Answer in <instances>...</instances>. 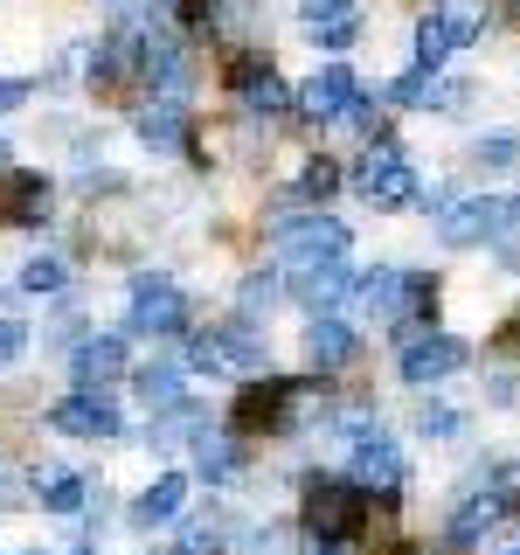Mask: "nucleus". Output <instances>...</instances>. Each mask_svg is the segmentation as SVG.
<instances>
[{
  "label": "nucleus",
  "mask_w": 520,
  "mask_h": 555,
  "mask_svg": "<svg viewBox=\"0 0 520 555\" xmlns=\"http://www.w3.org/2000/svg\"><path fill=\"white\" fill-rule=\"evenodd\" d=\"M139 69H146L160 91H187V56H181V42H173V35L139 28Z\"/></svg>",
  "instance_id": "obj_16"
},
{
  "label": "nucleus",
  "mask_w": 520,
  "mask_h": 555,
  "mask_svg": "<svg viewBox=\"0 0 520 555\" xmlns=\"http://www.w3.org/2000/svg\"><path fill=\"white\" fill-rule=\"evenodd\" d=\"M354 98H361V77H354L347 63H326L320 77L299 91V118H312V126H340Z\"/></svg>",
  "instance_id": "obj_9"
},
{
  "label": "nucleus",
  "mask_w": 520,
  "mask_h": 555,
  "mask_svg": "<svg viewBox=\"0 0 520 555\" xmlns=\"http://www.w3.org/2000/svg\"><path fill=\"white\" fill-rule=\"evenodd\" d=\"M132 132L146 139L153 153H181V146H187V118H181V104H173V98H153L146 112L132 118Z\"/></svg>",
  "instance_id": "obj_18"
},
{
  "label": "nucleus",
  "mask_w": 520,
  "mask_h": 555,
  "mask_svg": "<svg viewBox=\"0 0 520 555\" xmlns=\"http://www.w3.org/2000/svg\"><path fill=\"white\" fill-rule=\"evenodd\" d=\"M507 486H520V465H514V473H507Z\"/></svg>",
  "instance_id": "obj_42"
},
{
  "label": "nucleus",
  "mask_w": 520,
  "mask_h": 555,
  "mask_svg": "<svg viewBox=\"0 0 520 555\" xmlns=\"http://www.w3.org/2000/svg\"><path fill=\"white\" fill-rule=\"evenodd\" d=\"M181 382H187V369L181 361H153V369H139V396H146L153 410H167V403H181Z\"/></svg>",
  "instance_id": "obj_27"
},
{
  "label": "nucleus",
  "mask_w": 520,
  "mask_h": 555,
  "mask_svg": "<svg viewBox=\"0 0 520 555\" xmlns=\"http://www.w3.org/2000/svg\"><path fill=\"white\" fill-rule=\"evenodd\" d=\"M361 528H368V493H361V486H312V500H306V534L354 542Z\"/></svg>",
  "instance_id": "obj_7"
},
{
  "label": "nucleus",
  "mask_w": 520,
  "mask_h": 555,
  "mask_svg": "<svg viewBox=\"0 0 520 555\" xmlns=\"http://www.w3.org/2000/svg\"><path fill=\"white\" fill-rule=\"evenodd\" d=\"M520 222V195H485V202H451L438 216V236L451 250H472V243H493Z\"/></svg>",
  "instance_id": "obj_3"
},
{
  "label": "nucleus",
  "mask_w": 520,
  "mask_h": 555,
  "mask_svg": "<svg viewBox=\"0 0 520 555\" xmlns=\"http://www.w3.org/2000/svg\"><path fill=\"white\" fill-rule=\"evenodd\" d=\"M49 424H56L63 438H112V430H118V403L104 389H77V396H63V403L49 410Z\"/></svg>",
  "instance_id": "obj_11"
},
{
  "label": "nucleus",
  "mask_w": 520,
  "mask_h": 555,
  "mask_svg": "<svg viewBox=\"0 0 520 555\" xmlns=\"http://www.w3.org/2000/svg\"><path fill=\"white\" fill-rule=\"evenodd\" d=\"M230 83H236V104H243L250 118H277V112H291V104H299V98L285 91V77H277L264 56H243V63L230 69Z\"/></svg>",
  "instance_id": "obj_10"
},
{
  "label": "nucleus",
  "mask_w": 520,
  "mask_h": 555,
  "mask_svg": "<svg viewBox=\"0 0 520 555\" xmlns=\"http://www.w3.org/2000/svg\"><path fill=\"white\" fill-rule=\"evenodd\" d=\"M354 479L375 486V493H395V486H403V451H395V438L361 430V438H354Z\"/></svg>",
  "instance_id": "obj_12"
},
{
  "label": "nucleus",
  "mask_w": 520,
  "mask_h": 555,
  "mask_svg": "<svg viewBox=\"0 0 520 555\" xmlns=\"http://www.w3.org/2000/svg\"><path fill=\"white\" fill-rule=\"evenodd\" d=\"M451 56V35L438 28V14H424V22H416V63H430V69H438Z\"/></svg>",
  "instance_id": "obj_29"
},
{
  "label": "nucleus",
  "mask_w": 520,
  "mask_h": 555,
  "mask_svg": "<svg viewBox=\"0 0 520 555\" xmlns=\"http://www.w3.org/2000/svg\"><path fill=\"white\" fill-rule=\"evenodd\" d=\"M430 83H438V69L416 63L410 77H395V91H389V98H395V104H424V98H430Z\"/></svg>",
  "instance_id": "obj_30"
},
{
  "label": "nucleus",
  "mask_w": 520,
  "mask_h": 555,
  "mask_svg": "<svg viewBox=\"0 0 520 555\" xmlns=\"http://www.w3.org/2000/svg\"><path fill=\"white\" fill-rule=\"evenodd\" d=\"M306 555H347V542H334V534H306Z\"/></svg>",
  "instance_id": "obj_40"
},
{
  "label": "nucleus",
  "mask_w": 520,
  "mask_h": 555,
  "mask_svg": "<svg viewBox=\"0 0 520 555\" xmlns=\"http://www.w3.org/2000/svg\"><path fill=\"white\" fill-rule=\"evenodd\" d=\"M63 285H69L63 257H28L22 264V292H35V299H42V292H63Z\"/></svg>",
  "instance_id": "obj_28"
},
{
  "label": "nucleus",
  "mask_w": 520,
  "mask_h": 555,
  "mask_svg": "<svg viewBox=\"0 0 520 555\" xmlns=\"http://www.w3.org/2000/svg\"><path fill=\"white\" fill-rule=\"evenodd\" d=\"M28 91H35V83H22V77H0V112H14V104H28Z\"/></svg>",
  "instance_id": "obj_39"
},
{
  "label": "nucleus",
  "mask_w": 520,
  "mask_h": 555,
  "mask_svg": "<svg viewBox=\"0 0 520 555\" xmlns=\"http://www.w3.org/2000/svg\"><path fill=\"white\" fill-rule=\"evenodd\" d=\"M49 202H56V188H49L42 173H8V188H0V216H8V230H35V222L49 216Z\"/></svg>",
  "instance_id": "obj_13"
},
{
  "label": "nucleus",
  "mask_w": 520,
  "mask_h": 555,
  "mask_svg": "<svg viewBox=\"0 0 520 555\" xmlns=\"http://www.w3.org/2000/svg\"><path fill=\"white\" fill-rule=\"evenodd\" d=\"M0 167H8V139H0Z\"/></svg>",
  "instance_id": "obj_43"
},
{
  "label": "nucleus",
  "mask_w": 520,
  "mask_h": 555,
  "mask_svg": "<svg viewBox=\"0 0 520 555\" xmlns=\"http://www.w3.org/2000/svg\"><path fill=\"white\" fill-rule=\"evenodd\" d=\"M395 369H403L410 389H424V382H444L451 369H465V340H458V334H410L403 354H395Z\"/></svg>",
  "instance_id": "obj_8"
},
{
  "label": "nucleus",
  "mask_w": 520,
  "mask_h": 555,
  "mask_svg": "<svg viewBox=\"0 0 520 555\" xmlns=\"http://www.w3.org/2000/svg\"><path fill=\"white\" fill-rule=\"evenodd\" d=\"M222 548V528L216 520H195V528H187V555H216Z\"/></svg>",
  "instance_id": "obj_37"
},
{
  "label": "nucleus",
  "mask_w": 520,
  "mask_h": 555,
  "mask_svg": "<svg viewBox=\"0 0 520 555\" xmlns=\"http://www.w3.org/2000/svg\"><path fill=\"white\" fill-rule=\"evenodd\" d=\"M160 555H187V548H160Z\"/></svg>",
  "instance_id": "obj_44"
},
{
  "label": "nucleus",
  "mask_w": 520,
  "mask_h": 555,
  "mask_svg": "<svg viewBox=\"0 0 520 555\" xmlns=\"http://www.w3.org/2000/svg\"><path fill=\"white\" fill-rule=\"evenodd\" d=\"M354 195L375 202V208H403V202L416 195V167L403 160V146L375 139V146L361 153V167H354Z\"/></svg>",
  "instance_id": "obj_4"
},
{
  "label": "nucleus",
  "mask_w": 520,
  "mask_h": 555,
  "mask_svg": "<svg viewBox=\"0 0 520 555\" xmlns=\"http://www.w3.org/2000/svg\"><path fill=\"white\" fill-rule=\"evenodd\" d=\"M430 14H438V28L451 35V49H465V42H479L485 35V0H430Z\"/></svg>",
  "instance_id": "obj_22"
},
{
  "label": "nucleus",
  "mask_w": 520,
  "mask_h": 555,
  "mask_svg": "<svg viewBox=\"0 0 520 555\" xmlns=\"http://www.w3.org/2000/svg\"><path fill=\"white\" fill-rule=\"evenodd\" d=\"M126 320H132V334H181L187 326V299H181V285L160 271H146V278H132V306H126Z\"/></svg>",
  "instance_id": "obj_6"
},
{
  "label": "nucleus",
  "mask_w": 520,
  "mask_h": 555,
  "mask_svg": "<svg viewBox=\"0 0 520 555\" xmlns=\"http://www.w3.org/2000/svg\"><path fill=\"white\" fill-rule=\"evenodd\" d=\"M520 153V139L514 132H493V139H479V167H507Z\"/></svg>",
  "instance_id": "obj_34"
},
{
  "label": "nucleus",
  "mask_w": 520,
  "mask_h": 555,
  "mask_svg": "<svg viewBox=\"0 0 520 555\" xmlns=\"http://www.w3.org/2000/svg\"><path fill=\"white\" fill-rule=\"evenodd\" d=\"M277 292H285V285H277L271 271H257L250 285H243V312H271V306H277Z\"/></svg>",
  "instance_id": "obj_32"
},
{
  "label": "nucleus",
  "mask_w": 520,
  "mask_h": 555,
  "mask_svg": "<svg viewBox=\"0 0 520 555\" xmlns=\"http://www.w3.org/2000/svg\"><path fill=\"white\" fill-rule=\"evenodd\" d=\"M257 555H285V534H277V528H264V534H257Z\"/></svg>",
  "instance_id": "obj_41"
},
{
  "label": "nucleus",
  "mask_w": 520,
  "mask_h": 555,
  "mask_svg": "<svg viewBox=\"0 0 520 555\" xmlns=\"http://www.w3.org/2000/svg\"><path fill=\"white\" fill-rule=\"evenodd\" d=\"M499 514H507V500H499V493H465L458 507H451V528H444V534H451L458 548H472V542H479L485 528H493Z\"/></svg>",
  "instance_id": "obj_21"
},
{
  "label": "nucleus",
  "mask_w": 520,
  "mask_h": 555,
  "mask_svg": "<svg viewBox=\"0 0 520 555\" xmlns=\"http://www.w3.org/2000/svg\"><path fill=\"white\" fill-rule=\"evenodd\" d=\"M167 8H173V0H112V14H118L126 28H132V22H153V14H167Z\"/></svg>",
  "instance_id": "obj_35"
},
{
  "label": "nucleus",
  "mask_w": 520,
  "mask_h": 555,
  "mask_svg": "<svg viewBox=\"0 0 520 555\" xmlns=\"http://www.w3.org/2000/svg\"><path fill=\"white\" fill-rule=\"evenodd\" d=\"M118 369H126V340H118V334L77 340V354H69V375H77V389H104Z\"/></svg>",
  "instance_id": "obj_15"
},
{
  "label": "nucleus",
  "mask_w": 520,
  "mask_h": 555,
  "mask_svg": "<svg viewBox=\"0 0 520 555\" xmlns=\"http://www.w3.org/2000/svg\"><path fill=\"white\" fill-rule=\"evenodd\" d=\"M195 473L202 479H236L243 473V444L230 438V430H202L195 438Z\"/></svg>",
  "instance_id": "obj_23"
},
{
  "label": "nucleus",
  "mask_w": 520,
  "mask_h": 555,
  "mask_svg": "<svg viewBox=\"0 0 520 555\" xmlns=\"http://www.w3.org/2000/svg\"><path fill=\"white\" fill-rule=\"evenodd\" d=\"M465 98H472L465 83H430V98H424V104H438V112H458Z\"/></svg>",
  "instance_id": "obj_38"
},
{
  "label": "nucleus",
  "mask_w": 520,
  "mask_h": 555,
  "mask_svg": "<svg viewBox=\"0 0 520 555\" xmlns=\"http://www.w3.org/2000/svg\"><path fill=\"white\" fill-rule=\"evenodd\" d=\"M354 326L347 320H334V312H312V326H306V361L312 369H347L354 361Z\"/></svg>",
  "instance_id": "obj_14"
},
{
  "label": "nucleus",
  "mask_w": 520,
  "mask_h": 555,
  "mask_svg": "<svg viewBox=\"0 0 520 555\" xmlns=\"http://www.w3.org/2000/svg\"><path fill=\"white\" fill-rule=\"evenodd\" d=\"M35 500H42L49 514H83V500H91V486L77 473H63V465H49L42 479H35Z\"/></svg>",
  "instance_id": "obj_25"
},
{
  "label": "nucleus",
  "mask_w": 520,
  "mask_h": 555,
  "mask_svg": "<svg viewBox=\"0 0 520 555\" xmlns=\"http://www.w3.org/2000/svg\"><path fill=\"white\" fill-rule=\"evenodd\" d=\"M202 438V410L195 403H187V396H181V403H167V410H153V430H146V444H195Z\"/></svg>",
  "instance_id": "obj_24"
},
{
  "label": "nucleus",
  "mask_w": 520,
  "mask_h": 555,
  "mask_svg": "<svg viewBox=\"0 0 520 555\" xmlns=\"http://www.w3.org/2000/svg\"><path fill=\"white\" fill-rule=\"evenodd\" d=\"M277 257H285L291 271L334 264V257H347V222H334V216H299V222H277Z\"/></svg>",
  "instance_id": "obj_5"
},
{
  "label": "nucleus",
  "mask_w": 520,
  "mask_h": 555,
  "mask_svg": "<svg viewBox=\"0 0 520 555\" xmlns=\"http://www.w3.org/2000/svg\"><path fill=\"white\" fill-rule=\"evenodd\" d=\"M306 28L320 35V49H347L361 35V0H306Z\"/></svg>",
  "instance_id": "obj_17"
},
{
  "label": "nucleus",
  "mask_w": 520,
  "mask_h": 555,
  "mask_svg": "<svg viewBox=\"0 0 520 555\" xmlns=\"http://www.w3.org/2000/svg\"><path fill=\"white\" fill-rule=\"evenodd\" d=\"M77 555H91V548H77Z\"/></svg>",
  "instance_id": "obj_46"
},
{
  "label": "nucleus",
  "mask_w": 520,
  "mask_h": 555,
  "mask_svg": "<svg viewBox=\"0 0 520 555\" xmlns=\"http://www.w3.org/2000/svg\"><path fill=\"white\" fill-rule=\"evenodd\" d=\"M22 347H28V326L22 320H0V369H8V361H22Z\"/></svg>",
  "instance_id": "obj_36"
},
{
  "label": "nucleus",
  "mask_w": 520,
  "mask_h": 555,
  "mask_svg": "<svg viewBox=\"0 0 520 555\" xmlns=\"http://www.w3.org/2000/svg\"><path fill=\"white\" fill-rule=\"evenodd\" d=\"M132 69H139V35H132V28H118L112 42H104L98 56H91V77H98V83H126Z\"/></svg>",
  "instance_id": "obj_26"
},
{
  "label": "nucleus",
  "mask_w": 520,
  "mask_h": 555,
  "mask_svg": "<svg viewBox=\"0 0 520 555\" xmlns=\"http://www.w3.org/2000/svg\"><path fill=\"white\" fill-rule=\"evenodd\" d=\"M181 514H187V479L181 473L153 479L146 493L132 500V520H139V528H167V520H181Z\"/></svg>",
  "instance_id": "obj_19"
},
{
  "label": "nucleus",
  "mask_w": 520,
  "mask_h": 555,
  "mask_svg": "<svg viewBox=\"0 0 520 555\" xmlns=\"http://www.w3.org/2000/svg\"><path fill=\"white\" fill-rule=\"evenodd\" d=\"M416 430H424V438H458V416L438 410V403H424V410H416Z\"/></svg>",
  "instance_id": "obj_33"
},
{
  "label": "nucleus",
  "mask_w": 520,
  "mask_h": 555,
  "mask_svg": "<svg viewBox=\"0 0 520 555\" xmlns=\"http://www.w3.org/2000/svg\"><path fill=\"white\" fill-rule=\"evenodd\" d=\"M306 416H326L320 382H250L236 396V430H291Z\"/></svg>",
  "instance_id": "obj_1"
},
{
  "label": "nucleus",
  "mask_w": 520,
  "mask_h": 555,
  "mask_svg": "<svg viewBox=\"0 0 520 555\" xmlns=\"http://www.w3.org/2000/svg\"><path fill=\"white\" fill-rule=\"evenodd\" d=\"M264 361H271V347L264 334H257V320H230V326H216V334H202L195 347H187V369H236V375H264Z\"/></svg>",
  "instance_id": "obj_2"
},
{
  "label": "nucleus",
  "mask_w": 520,
  "mask_h": 555,
  "mask_svg": "<svg viewBox=\"0 0 520 555\" xmlns=\"http://www.w3.org/2000/svg\"><path fill=\"white\" fill-rule=\"evenodd\" d=\"M507 555H520V542H514V548H507Z\"/></svg>",
  "instance_id": "obj_45"
},
{
  "label": "nucleus",
  "mask_w": 520,
  "mask_h": 555,
  "mask_svg": "<svg viewBox=\"0 0 520 555\" xmlns=\"http://www.w3.org/2000/svg\"><path fill=\"white\" fill-rule=\"evenodd\" d=\"M291 292H299V299H306L312 312H334L340 299H354V278H347V271H340V257H334V264H312V271H299V278H291Z\"/></svg>",
  "instance_id": "obj_20"
},
{
  "label": "nucleus",
  "mask_w": 520,
  "mask_h": 555,
  "mask_svg": "<svg viewBox=\"0 0 520 555\" xmlns=\"http://www.w3.org/2000/svg\"><path fill=\"white\" fill-rule=\"evenodd\" d=\"M299 188H306V195H334V188H340V167L334 160H306V173H299Z\"/></svg>",
  "instance_id": "obj_31"
}]
</instances>
